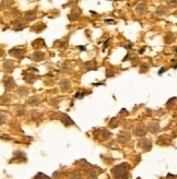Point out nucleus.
<instances>
[{
    "mask_svg": "<svg viewBox=\"0 0 177 179\" xmlns=\"http://www.w3.org/2000/svg\"><path fill=\"white\" fill-rule=\"evenodd\" d=\"M128 168L129 166L127 165V163H122V164H119L114 167L112 169V174L115 179H127Z\"/></svg>",
    "mask_w": 177,
    "mask_h": 179,
    "instance_id": "1",
    "label": "nucleus"
},
{
    "mask_svg": "<svg viewBox=\"0 0 177 179\" xmlns=\"http://www.w3.org/2000/svg\"><path fill=\"white\" fill-rule=\"evenodd\" d=\"M25 50L22 48H19V47H14L9 50V55H11L14 58H22L24 56Z\"/></svg>",
    "mask_w": 177,
    "mask_h": 179,
    "instance_id": "2",
    "label": "nucleus"
},
{
    "mask_svg": "<svg viewBox=\"0 0 177 179\" xmlns=\"http://www.w3.org/2000/svg\"><path fill=\"white\" fill-rule=\"evenodd\" d=\"M80 17H81V10L78 7H73L70 14H69V20L70 21H77L80 19Z\"/></svg>",
    "mask_w": 177,
    "mask_h": 179,
    "instance_id": "3",
    "label": "nucleus"
},
{
    "mask_svg": "<svg viewBox=\"0 0 177 179\" xmlns=\"http://www.w3.org/2000/svg\"><path fill=\"white\" fill-rule=\"evenodd\" d=\"M136 12L139 15H144L148 13V8L146 7V5L143 2H140L138 6L136 7Z\"/></svg>",
    "mask_w": 177,
    "mask_h": 179,
    "instance_id": "4",
    "label": "nucleus"
},
{
    "mask_svg": "<svg viewBox=\"0 0 177 179\" xmlns=\"http://www.w3.org/2000/svg\"><path fill=\"white\" fill-rule=\"evenodd\" d=\"M31 59H33L34 61H43L44 59H45V54L42 53V51H35V53H33L32 56H31Z\"/></svg>",
    "mask_w": 177,
    "mask_h": 179,
    "instance_id": "5",
    "label": "nucleus"
},
{
    "mask_svg": "<svg viewBox=\"0 0 177 179\" xmlns=\"http://www.w3.org/2000/svg\"><path fill=\"white\" fill-rule=\"evenodd\" d=\"M46 29V24H44L43 22H38L37 24H35L34 26H32L31 31L35 32V33H41L42 31H44Z\"/></svg>",
    "mask_w": 177,
    "mask_h": 179,
    "instance_id": "6",
    "label": "nucleus"
},
{
    "mask_svg": "<svg viewBox=\"0 0 177 179\" xmlns=\"http://www.w3.org/2000/svg\"><path fill=\"white\" fill-rule=\"evenodd\" d=\"M36 11H26V12L24 13V20L25 21H33V20H35L36 19Z\"/></svg>",
    "mask_w": 177,
    "mask_h": 179,
    "instance_id": "7",
    "label": "nucleus"
},
{
    "mask_svg": "<svg viewBox=\"0 0 177 179\" xmlns=\"http://www.w3.org/2000/svg\"><path fill=\"white\" fill-rule=\"evenodd\" d=\"M83 69H84V71H90V70H96V67H95V61H86V62H83Z\"/></svg>",
    "mask_w": 177,
    "mask_h": 179,
    "instance_id": "8",
    "label": "nucleus"
},
{
    "mask_svg": "<svg viewBox=\"0 0 177 179\" xmlns=\"http://www.w3.org/2000/svg\"><path fill=\"white\" fill-rule=\"evenodd\" d=\"M24 27H26V25L22 21H20V20L14 21V24H13V30L14 31H22V30H24Z\"/></svg>",
    "mask_w": 177,
    "mask_h": 179,
    "instance_id": "9",
    "label": "nucleus"
},
{
    "mask_svg": "<svg viewBox=\"0 0 177 179\" xmlns=\"http://www.w3.org/2000/svg\"><path fill=\"white\" fill-rule=\"evenodd\" d=\"M24 78V80L26 81V82H29V83H34L35 81L38 79V77L37 75H35V74H33V73H31V72H29V73H26L23 77Z\"/></svg>",
    "mask_w": 177,
    "mask_h": 179,
    "instance_id": "10",
    "label": "nucleus"
},
{
    "mask_svg": "<svg viewBox=\"0 0 177 179\" xmlns=\"http://www.w3.org/2000/svg\"><path fill=\"white\" fill-rule=\"evenodd\" d=\"M139 146H140L142 150H144V151H149L151 146H152V144L151 142L149 141V140H142L140 143H139Z\"/></svg>",
    "mask_w": 177,
    "mask_h": 179,
    "instance_id": "11",
    "label": "nucleus"
},
{
    "mask_svg": "<svg viewBox=\"0 0 177 179\" xmlns=\"http://www.w3.org/2000/svg\"><path fill=\"white\" fill-rule=\"evenodd\" d=\"M32 46H33L34 48H38V47H46V45H45V42H44L43 38H37V39H35L34 42H32Z\"/></svg>",
    "mask_w": 177,
    "mask_h": 179,
    "instance_id": "12",
    "label": "nucleus"
},
{
    "mask_svg": "<svg viewBox=\"0 0 177 179\" xmlns=\"http://www.w3.org/2000/svg\"><path fill=\"white\" fill-rule=\"evenodd\" d=\"M13 67H14V65H13V62L11 60H6L2 65V68L5 69L7 72H11Z\"/></svg>",
    "mask_w": 177,
    "mask_h": 179,
    "instance_id": "13",
    "label": "nucleus"
},
{
    "mask_svg": "<svg viewBox=\"0 0 177 179\" xmlns=\"http://www.w3.org/2000/svg\"><path fill=\"white\" fill-rule=\"evenodd\" d=\"M174 41H175V35H174L172 32H167V33L165 34L164 42L166 44H172Z\"/></svg>",
    "mask_w": 177,
    "mask_h": 179,
    "instance_id": "14",
    "label": "nucleus"
},
{
    "mask_svg": "<svg viewBox=\"0 0 177 179\" xmlns=\"http://www.w3.org/2000/svg\"><path fill=\"white\" fill-rule=\"evenodd\" d=\"M61 121H62V124H65V126H72V124H74L73 120L69 117L68 115H62Z\"/></svg>",
    "mask_w": 177,
    "mask_h": 179,
    "instance_id": "15",
    "label": "nucleus"
},
{
    "mask_svg": "<svg viewBox=\"0 0 177 179\" xmlns=\"http://www.w3.org/2000/svg\"><path fill=\"white\" fill-rule=\"evenodd\" d=\"M3 83H5L6 89H12V87H14V85H15V83H14V81H13V79L11 77L6 78V79L3 80Z\"/></svg>",
    "mask_w": 177,
    "mask_h": 179,
    "instance_id": "16",
    "label": "nucleus"
},
{
    "mask_svg": "<svg viewBox=\"0 0 177 179\" xmlns=\"http://www.w3.org/2000/svg\"><path fill=\"white\" fill-rule=\"evenodd\" d=\"M59 85H60L62 91H67V90L70 89V81L69 80H62V81H60Z\"/></svg>",
    "mask_w": 177,
    "mask_h": 179,
    "instance_id": "17",
    "label": "nucleus"
},
{
    "mask_svg": "<svg viewBox=\"0 0 177 179\" xmlns=\"http://www.w3.org/2000/svg\"><path fill=\"white\" fill-rule=\"evenodd\" d=\"M68 45V42L66 39H60V41H57L54 44V47H58V48H65Z\"/></svg>",
    "mask_w": 177,
    "mask_h": 179,
    "instance_id": "18",
    "label": "nucleus"
},
{
    "mask_svg": "<svg viewBox=\"0 0 177 179\" xmlns=\"http://www.w3.org/2000/svg\"><path fill=\"white\" fill-rule=\"evenodd\" d=\"M134 133H136V136H146V129L142 128V127H138L137 129L134 130Z\"/></svg>",
    "mask_w": 177,
    "mask_h": 179,
    "instance_id": "19",
    "label": "nucleus"
},
{
    "mask_svg": "<svg viewBox=\"0 0 177 179\" xmlns=\"http://www.w3.org/2000/svg\"><path fill=\"white\" fill-rule=\"evenodd\" d=\"M114 67L113 66H110L108 68L106 69V77L107 78H112V77H114L115 75V71H114Z\"/></svg>",
    "mask_w": 177,
    "mask_h": 179,
    "instance_id": "20",
    "label": "nucleus"
},
{
    "mask_svg": "<svg viewBox=\"0 0 177 179\" xmlns=\"http://www.w3.org/2000/svg\"><path fill=\"white\" fill-rule=\"evenodd\" d=\"M149 131H151L152 133H156L158 131H159V129H160V127H159V124H150L149 126Z\"/></svg>",
    "mask_w": 177,
    "mask_h": 179,
    "instance_id": "21",
    "label": "nucleus"
},
{
    "mask_svg": "<svg viewBox=\"0 0 177 179\" xmlns=\"http://www.w3.org/2000/svg\"><path fill=\"white\" fill-rule=\"evenodd\" d=\"M155 13H156L158 15H165V14H166V8L163 6L158 7V9H156Z\"/></svg>",
    "mask_w": 177,
    "mask_h": 179,
    "instance_id": "22",
    "label": "nucleus"
},
{
    "mask_svg": "<svg viewBox=\"0 0 177 179\" xmlns=\"http://www.w3.org/2000/svg\"><path fill=\"white\" fill-rule=\"evenodd\" d=\"M167 6L170 7V8H176L177 0H167Z\"/></svg>",
    "mask_w": 177,
    "mask_h": 179,
    "instance_id": "23",
    "label": "nucleus"
},
{
    "mask_svg": "<svg viewBox=\"0 0 177 179\" xmlns=\"http://www.w3.org/2000/svg\"><path fill=\"white\" fill-rule=\"evenodd\" d=\"M38 102H39V99H38V97H31V99H29V104H31V105H36V104H38Z\"/></svg>",
    "mask_w": 177,
    "mask_h": 179,
    "instance_id": "24",
    "label": "nucleus"
},
{
    "mask_svg": "<svg viewBox=\"0 0 177 179\" xmlns=\"http://www.w3.org/2000/svg\"><path fill=\"white\" fill-rule=\"evenodd\" d=\"M62 70L63 71H70L71 70V66L69 62H63L62 63Z\"/></svg>",
    "mask_w": 177,
    "mask_h": 179,
    "instance_id": "25",
    "label": "nucleus"
},
{
    "mask_svg": "<svg viewBox=\"0 0 177 179\" xmlns=\"http://www.w3.org/2000/svg\"><path fill=\"white\" fill-rule=\"evenodd\" d=\"M33 179H50V178H49L48 176H46V175H44V174L39 173V174H37L36 176H35Z\"/></svg>",
    "mask_w": 177,
    "mask_h": 179,
    "instance_id": "26",
    "label": "nucleus"
},
{
    "mask_svg": "<svg viewBox=\"0 0 177 179\" xmlns=\"http://www.w3.org/2000/svg\"><path fill=\"white\" fill-rule=\"evenodd\" d=\"M118 141L119 142H122V143H125V142H128L129 141V136H118Z\"/></svg>",
    "mask_w": 177,
    "mask_h": 179,
    "instance_id": "27",
    "label": "nucleus"
},
{
    "mask_svg": "<svg viewBox=\"0 0 177 179\" xmlns=\"http://www.w3.org/2000/svg\"><path fill=\"white\" fill-rule=\"evenodd\" d=\"M148 66H146L144 63H141V67H140V73H144L148 71Z\"/></svg>",
    "mask_w": 177,
    "mask_h": 179,
    "instance_id": "28",
    "label": "nucleus"
},
{
    "mask_svg": "<svg viewBox=\"0 0 177 179\" xmlns=\"http://www.w3.org/2000/svg\"><path fill=\"white\" fill-rule=\"evenodd\" d=\"M87 178L96 179V178H98V175H96L95 173H93V172H90V173H87Z\"/></svg>",
    "mask_w": 177,
    "mask_h": 179,
    "instance_id": "29",
    "label": "nucleus"
},
{
    "mask_svg": "<svg viewBox=\"0 0 177 179\" xmlns=\"http://www.w3.org/2000/svg\"><path fill=\"white\" fill-rule=\"evenodd\" d=\"M70 176H71V179H79L80 178V174L78 173V172H73Z\"/></svg>",
    "mask_w": 177,
    "mask_h": 179,
    "instance_id": "30",
    "label": "nucleus"
},
{
    "mask_svg": "<svg viewBox=\"0 0 177 179\" xmlns=\"http://www.w3.org/2000/svg\"><path fill=\"white\" fill-rule=\"evenodd\" d=\"M84 95H85V93L78 92V93H75V94H74V98H81V97H83Z\"/></svg>",
    "mask_w": 177,
    "mask_h": 179,
    "instance_id": "31",
    "label": "nucleus"
},
{
    "mask_svg": "<svg viewBox=\"0 0 177 179\" xmlns=\"http://www.w3.org/2000/svg\"><path fill=\"white\" fill-rule=\"evenodd\" d=\"M110 38H108V39H107V41H106V42L104 43V48H103V50H105L106 48H107V44H108V42H110Z\"/></svg>",
    "mask_w": 177,
    "mask_h": 179,
    "instance_id": "32",
    "label": "nucleus"
},
{
    "mask_svg": "<svg viewBox=\"0 0 177 179\" xmlns=\"http://www.w3.org/2000/svg\"><path fill=\"white\" fill-rule=\"evenodd\" d=\"M105 22H106V23H115V21L110 20V19H106V20H105Z\"/></svg>",
    "mask_w": 177,
    "mask_h": 179,
    "instance_id": "33",
    "label": "nucleus"
},
{
    "mask_svg": "<svg viewBox=\"0 0 177 179\" xmlns=\"http://www.w3.org/2000/svg\"><path fill=\"white\" fill-rule=\"evenodd\" d=\"M125 47H126L127 49H131V48H132V45H131V44H128V45H126Z\"/></svg>",
    "mask_w": 177,
    "mask_h": 179,
    "instance_id": "34",
    "label": "nucleus"
},
{
    "mask_svg": "<svg viewBox=\"0 0 177 179\" xmlns=\"http://www.w3.org/2000/svg\"><path fill=\"white\" fill-rule=\"evenodd\" d=\"M164 71H165V68H162V69H161V70L159 71V74H162L163 72H164Z\"/></svg>",
    "mask_w": 177,
    "mask_h": 179,
    "instance_id": "35",
    "label": "nucleus"
},
{
    "mask_svg": "<svg viewBox=\"0 0 177 179\" xmlns=\"http://www.w3.org/2000/svg\"><path fill=\"white\" fill-rule=\"evenodd\" d=\"M78 48H80L81 50H85V47H83V46H78Z\"/></svg>",
    "mask_w": 177,
    "mask_h": 179,
    "instance_id": "36",
    "label": "nucleus"
}]
</instances>
